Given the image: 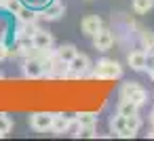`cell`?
<instances>
[{
	"mask_svg": "<svg viewBox=\"0 0 154 141\" xmlns=\"http://www.w3.org/2000/svg\"><path fill=\"white\" fill-rule=\"evenodd\" d=\"M89 76H93V78H97V80H118V78L122 76V65H120L116 59L103 57V59H99V61L93 65V70H91Z\"/></svg>",
	"mask_w": 154,
	"mask_h": 141,
	"instance_id": "cell-1",
	"label": "cell"
},
{
	"mask_svg": "<svg viewBox=\"0 0 154 141\" xmlns=\"http://www.w3.org/2000/svg\"><path fill=\"white\" fill-rule=\"evenodd\" d=\"M118 99H129V101L137 103L139 107H143V105L148 103V91H146L139 82L129 80V82H122V84H120V88H118Z\"/></svg>",
	"mask_w": 154,
	"mask_h": 141,
	"instance_id": "cell-2",
	"label": "cell"
},
{
	"mask_svg": "<svg viewBox=\"0 0 154 141\" xmlns=\"http://www.w3.org/2000/svg\"><path fill=\"white\" fill-rule=\"evenodd\" d=\"M21 72H23V78H28V80L45 78V61H42V57H26L23 65H21Z\"/></svg>",
	"mask_w": 154,
	"mask_h": 141,
	"instance_id": "cell-3",
	"label": "cell"
},
{
	"mask_svg": "<svg viewBox=\"0 0 154 141\" xmlns=\"http://www.w3.org/2000/svg\"><path fill=\"white\" fill-rule=\"evenodd\" d=\"M114 40H116L114 32H112L110 28H106V26H103L99 32H95V34L91 36L93 49H95V51H99V53H106V51H110V49H112V44H114Z\"/></svg>",
	"mask_w": 154,
	"mask_h": 141,
	"instance_id": "cell-4",
	"label": "cell"
},
{
	"mask_svg": "<svg viewBox=\"0 0 154 141\" xmlns=\"http://www.w3.org/2000/svg\"><path fill=\"white\" fill-rule=\"evenodd\" d=\"M66 15V4L61 2V0H51V2L38 11V17L40 21H57Z\"/></svg>",
	"mask_w": 154,
	"mask_h": 141,
	"instance_id": "cell-5",
	"label": "cell"
},
{
	"mask_svg": "<svg viewBox=\"0 0 154 141\" xmlns=\"http://www.w3.org/2000/svg\"><path fill=\"white\" fill-rule=\"evenodd\" d=\"M32 42H34V49H36L38 53H42V57H45V53H49V51L55 46V38H53V34L47 32V30H42V28L34 32Z\"/></svg>",
	"mask_w": 154,
	"mask_h": 141,
	"instance_id": "cell-6",
	"label": "cell"
},
{
	"mask_svg": "<svg viewBox=\"0 0 154 141\" xmlns=\"http://www.w3.org/2000/svg\"><path fill=\"white\" fill-rule=\"evenodd\" d=\"M53 118H55V114H51V112L30 114V128H34L36 133H47L53 126Z\"/></svg>",
	"mask_w": 154,
	"mask_h": 141,
	"instance_id": "cell-7",
	"label": "cell"
},
{
	"mask_svg": "<svg viewBox=\"0 0 154 141\" xmlns=\"http://www.w3.org/2000/svg\"><path fill=\"white\" fill-rule=\"evenodd\" d=\"M70 70H72L78 78H85V76L91 74V70H93V61L89 59V55H85V53H76V57L70 61Z\"/></svg>",
	"mask_w": 154,
	"mask_h": 141,
	"instance_id": "cell-8",
	"label": "cell"
},
{
	"mask_svg": "<svg viewBox=\"0 0 154 141\" xmlns=\"http://www.w3.org/2000/svg\"><path fill=\"white\" fill-rule=\"evenodd\" d=\"M146 49L139 46V49H133L127 53V65L133 70V72H146Z\"/></svg>",
	"mask_w": 154,
	"mask_h": 141,
	"instance_id": "cell-9",
	"label": "cell"
},
{
	"mask_svg": "<svg viewBox=\"0 0 154 141\" xmlns=\"http://www.w3.org/2000/svg\"><path fill=\"white\" fill-rule=\"evenodd\" d=\"M74 124H76V118H74V116H68V114H55L51 130H53L55 135H63V133H68Z\"/></svg>",
	"mask_w": 154,
	"mask_h": 141,
	"instance_id": "cell-10",
	"label": "cell"
},
{
	"mask_svg": "<svg viewBox=\"0 0 154 141\" xmlns=\"http://www.w3.org/2000/svg\"><path fill=\"white\" fill-rule=\"evenodd\" d=\"M103 28V19L99 17V15H87L82 21H80V32L85 34V36H93L95 32H99Z\"/></svg>",
	"mask_w": 154,
	"mask_h": 141,
	"instance_id": "cell-11",
	"label": "cell"
},
{
	"mask_svg": "<svg viewBox=\"0 0 154 141\" xmlns=\"http://www.w3.org/2000/svg\"><path fill=\"white\" fill-rule=\"evenodd\" d=\"M36 30H40L38 21H15V26H13V38H17V36H34Z\"/></svg>",
	"mask_w": 154,
	"mask_h": 141,
	"instance_id": "cell-12",
	"label": "cell"
},
{
	"mask_svg": "<svg viewBox=\"0 0 154 141\" xmlns=\"http://www.w3.org/2000/svg\"><path fill=\"white\" fill-rule=\"evenodd\" d=\"M13 17H15V21H40L38 11H36V9H30V7H26V4H23Z\"/></svg>",
	"mask_w": 154,
	"mask_h": 141,
	"instance_id": "cell-13",
	"label": "cell"
},
{
	"mask_svg": "<svg viewBox=\"0 0 154 141\" xmlns=\"http://www.w3.org/2000/svg\"><path fill=\"white\" fill-rule=\"evenodd\" d=\"M55 53H57V57H59L61 61L70 63V61L76 57V53H78V51H76V46H74V44H70V42H68V44H61V46H57V49H55Z\"/></svg>",
	"mask_w": 154,
	"mask_h": 141,
	"instance_id": "cell-14",
	"label": "cell"
},
{
	"mask_svg": "<svg viewBox=\"0 0 154 141\" xmlns=\"http://www.w3.org/2000/svg\"><path fill=\"white\" fill-rule=\"evenodd\" d=\"M13 40V26L9 17L0 15V42H11Z\"/></svg>",
	"mask_w": 154,
	"mask_h": 141,
	"instance_id": "cell-15",
	"label": "cell"
},
{
	"mask_svg": "<svg viewBox=\"0 0 154 141\" xmlns=\"http://www.w3.org/2000/svg\"><path fill=\"white\" fill-rule=\"evenodd\" d=\"M116 112L122 114V116H133V114H139V105L133 103V101H129V99H120Z\"/></svg>",
	"mask_w": 154,
	"mask_h": 141,
	"instance_id": "cell-16",
	"label": "cell"
},
{
	"mask_svg": "<svg viewBox=\"0 0 154 141\" xmlns=\"http://www.w3.org/2000/svg\"><path fill=\"white\" fill-rule=\"evenodd\" d=\"M108 126H110V130H112L114 135H118L120 130H125V128H127V116H122V114H118V112H116V116H112V118H110Z\"/></svg>",
	"mask_w": 154,
	"mask_h": 141,
	"instance_id": "cell-17",
	"label": "cell"
},
{
	"mask_svg": "<svg viewBox=\"0 0 154 141\" xmlns=\"http://www.w3.org/2000/svg\"><path fill=\"white\" fill-rule=\"evenodd\" d=\"M152 7H154V0H133V2H131L133 13H137V15H146V13H150Z\"/></svg>",
	"mask_w": 154,
	"mask_h": 141,
	"instance_id": "cell-18",
	"label": "cell"
},
{
	"mask_svg": "<svg viewBox=\"0 0 154 141\" xmlns=\"http://www.w3.org/2000/svg\"><path fill=\"white\" fill-rule=\"evenodd\" d=\"M74 118H76V124H78V126L97 124V114H93V112H80V114H76Z\"/></svg>",
	"mask_w": 154,
	"mask_h": 141,
	"instance_id": "cell-19",
	"label": "cell"
},
{
	"mask_svg": "<svg viewBox=\"0 0 154 141\" xmlns=\"http://www.w3.org/2000/svg\"><path fill=\"white\" fill-rule=\"evenodd\" d=\"M74 137H82V139H95V137H97V124H91V126H76Z\"/></svg>",
	"mask_w": 154,
	"mask_h": 141,
	"instance_id": "cell-20",
	"label": "cell"
},
{
	"mask_svg": "<svg viewBox=\"0 0 154 141\" xmlns=\"http://www.w3.org/2000/svg\"><path fill=\"white\" fill-rule=\"evenodd\" d=\"M139 42L146 51H154V32H148V30H141L139 32Z\"/></svg>",
	"mask_w": 154,
	"mask_h": 141,
	"instance_id": "cell-21",
	"label": "cell"
},
{
	"mask_svg": "<svg viewBox=\"0 0 154 141\" xmlns=\"http://www.w3.org/2000/svg\"><path fill=\"white\" fill-rule=\"evenodd\" d=\"M21 7H23V0H7V2L2 4V11H7V15L13 17Z\"/></svg>",
	"mask_w": 154,
	"mask_h": 141,
	"instance_id": "cell-22",
	"label": "cell"
},
{
	"mask_svg": "<svg viewBox=\"0 0 154 141\" xmlns=\"http://www.w3.org/2000/svg\"><path fill=\"white\" fill-rule=\"evenodd\" d=\"M143 126V120L139 114H133V116H127V128H131L133 133H139V128Z\"/></svg>",
	"mask_w": 154,
	"mask_h": 141,
	"instance_id": "cell-23",
	"label": "cell"
},
{
	"mask_svg": "<svg viewBox=\"0 0 154 141\" xmlns=\"http://www.w3.org/2000/svg\"><path fill=\"white\" fill-rule=\"evenodd\" d=\"M11 130H13V120H11V116L0 114V133H2V135L7 137Z\"/></svg>",
	"mask_w": 154,
	"mask_h": 141,
	"instance_id": "cell-24",
	"label": "cell"
},
{
	"mask_svg": "<svg viewBox=\"0 0 154 141\" xmlns=\"http://www.w3.org/2000/svg\"><path fill=\"white\" fill-rule=\"evenodd\" d=\"M9 59V42H0V61Z\"/></svg>",
	"mask_w": 154,
	"mask_h": 141,
	"instance_id": "cell-25",
	"label": "cell"
},
{
	"mask_svg": "<svg viewBox=\"0 0 154 141\" xmlns=\"http://www.w3.org/2000/svg\"><path fill=\"white\" fill-rule=\"evenodd\" d=\"M135 135H137V133H133L131 128H125V130L118 133V137H122V139H129V137H135Z\"/></svg>",
	"mask_w": 154,
	"mask_h": 141,
	"instance_id": "cell-26",
	"label": "cell"
},
{
	"mask_svg": "<svg viewBox=\"0 0 154 141\" xmlns=\"http://www.w3.org/2000/svg\"><path fill=\"white\" fill-rule=\"evenodd\" d=\"M148 76H150V78H152V82H154V68H150V70H148Z\"/></svg>",
	"mask_w": 154,
	"mask_h": 141,
	"instance_id": "cell-27",
	"label": "cell"
},
{
	"mask_svg": "<svg viewBox=\"0 0 154 141\" xmlns=\"http://www.w3.org/2000/svg\"><path fill=\"white\" fill-rule=\"evenodd\" d=\"M2 78H5V72H2V70H0V80H2Z\"/></svg>",
	"mask_w": 154,
	"mask_h": 141,
	"instance_id": "cell-28",
	"label": "cell"
},
{
	"mask_svg": "<svg viewBox=\"0 0 154 141\" xmlns=\"http://www.w3.org/2000/svg\"><path fill=\"white\" fill-rule=\"evenodd\" d=\"M5 2H7V0H0V4H5Z\"/></svg>",
	"mask_w": 154,
	"mask_h": 141,
	"instance_id": "cell-29",
	"label": "cell"
},
{
	"mask_svg": "<svg viewBox=\"0 0 154 141\" xmlns=\"http://www.w3.org/2000/svg\"><path fill=\"white\" fill-rule=\"evenodd\" d=\"M0 137H5V135H2V133H0Z\"/></svg>",
	"mask_w": 154,
	"mask_h": 141,
	"instance_id": "cell-30",
	"label": "cell"
},
{
	"mask_svg": "<svg viewBox=\"0 0 154 141\" xmlns=\"http://www.w3.org/2000/svg\"><path fill=\"white\" fill-rule=\"evenodd\" d=\"M0 9H2V4H0Z\"/></svg>",
	"mask_w": 154,
	"mask_h": 141,
	"instance_id": "cell-31",
	"label": "cell"
}]
</instances>
